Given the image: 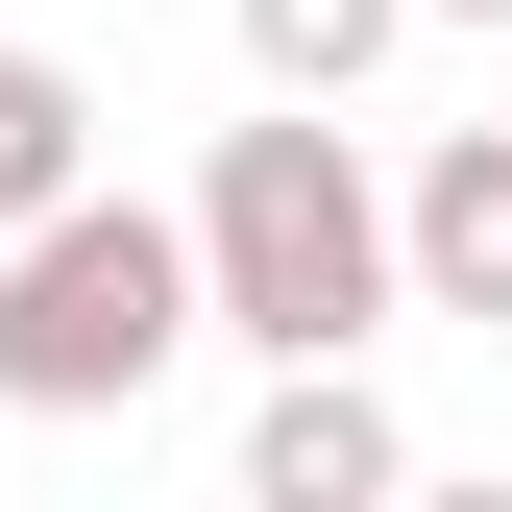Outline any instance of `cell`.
Segmentation results:
<instances>
[{"label":"cell","instance_id":"cell-2","mask_svg":"<svg viewBox=\"0 0 512 512\" xmlns=\"http://www.w3.org/2000/svg\"><path fill=\"white\" fill-rule=\"evenodd\" d=\"M196 342H220L196 220H147V196H98V171H74V196L0 244V415H147Z\"/></svg>","mask_w":512,"mask_h":512},{"label":"cell","instance_id":"cell-4","mask_svg":"<svg viewBox=\"0 0 512 512\" xmlns=\"http://www.w3.org/2000/svg\"><path fill=\"white\" fill-rule=\"evenodd\" d=\"M415 317H488L512 342V122H464V147L415 171Z\"/></svg>","mask_w":512,"mask_h":512},{"label":"cell","instance_id":"cell-5","mask_svg":"<svg viewBox=\"0 0 512 512\" xmlns=\"http://www.w3.org/2000/svg\"><path fill=\"white\" fill-rule=\"evenodd\" d=\"M220 25H244V74H269V98H366V74L415 49V0H220Z\"/></svg>","mask_w":512,"mask_h":512},{"label":"cell","instance_id":"cell-6","mask_svg":"<svg viewBox=\"0 0 512 512\" xmlns=\"http://www.w3.org/2000/svg\"><path fill=\"white\" fill-rule=\"evenodd\" d=\"M74 171H98V74H74V49H0V244L74 196Z\"/></svg>","mask_w":512,"mask_h":512},{"label":"cell","instance_id":"cell-3","mask_svg":"<svg viewBox=\"0 0 512 512\" xmlns=\"http://www.w3.org/2000/svg\"><path fill=\"white\" fill-rule=\"evenodd\" d=\"M244 488H269V512H366V488H415V439H391V391H366V366H269Z\"/></svg>","mask_w":512,"mask_h":512},{"label":"cell","instance_id":"cell-7","mask_svg":"<svg viewBox=\"0 0 512 512\" xmlns=\"http://www.w3.org/2000/svg\"><path fill=\"white\" fill-rule=\"evenodd\" d=\"M415 25H512V0H415Z\"/></svg>","mask_w":512,"mask_h":512},{"label":"cell","instance_id":"cell-1","mask_svg":"<svg viewBox=\"0 0 512 512\" xmlns=\"http://www.w3.org/2000/svg\"><path fill=\"white\" fill-rule=\"evenodd\" d=\"M196 269H220V342L366 366L415 317V196L342 147V98H269V122H220V171H196Z\"/></svg>","mask_w":512,"mask_h":512}]
</instances>
